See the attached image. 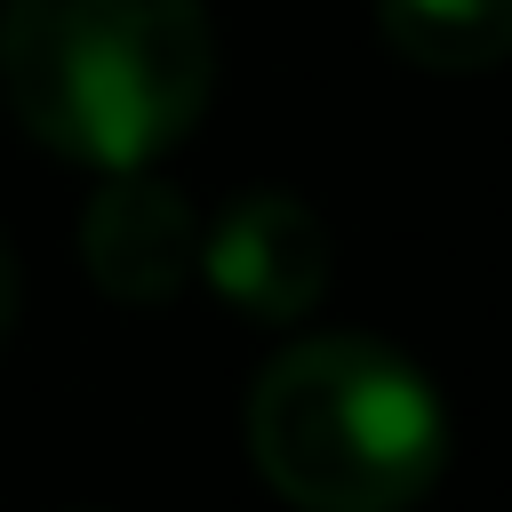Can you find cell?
<instances>
[{"label": "cell", "instance_id": "6da1fadb", "mask_svg": "<svg viewBox=\"0 0 512 512\" xmlns=\"http://www.w3.org/2000/svg\"><path fill=\"white\" fill-rule=\"evenodd\" d=\"M0 88L48 152L152 168L208 112L216 32L200 0H0Z\"/></svg>", "mask_w": 512, "mask_h": 512}, {"label": "cell", "instance_id": "7a4b0ae2", "mask_svg": "<svg viewBox=\"0 0 512 512\" xmlns=\"http://www.w3.org/2000/svg\"><path fill=\"white\" fill-rule=\"evenodd\" d=\"M240 432L264 488L296 512H408L448 472L440 392L376 336H304L272 352Z\"/></svg>", "mask_w": 512, "mask_h": 512}, {"label": "cell", "instance_id": "3957f363", "mask_svg": "<svg viewBox=\"0 0 512 512\" xmlns=\"http://www.w3.org/2000/svg\"><path fill=\"white\" fill-rule=\"evenodd\" d=\"M200 272L240 320L288 328L328 296V224L296 192L256 184L216 224H200Z\"/></svg>", "mask_w": 512, "mask_h": 512}, {"label": "cell", "instance_id": "277c9868", "mask_svg": "<svg viewBox=\"0 0 512 512\" xmlns=\"http://www.w3.org/2000/svg\"><path fill=\"white\" fill-rule=\"evenodd\" d=\"M80 264L112 304H168L200 272V208L168 176L120 168L80 208Z\"/></svg>", "mask_w": 512, "mask_h": 512}, {"label": "cell", "instance_id": "5b68a950", "mask_svg": "<svg viewBox=\"0 0 512 512\" xmlns=\"http://www.w3.org/2000/svg\"><path fill=\"white\" fill-rule=\"evenodd\" d=\"M376 24L416 72H496L512 48V0H376Z\"/></svg>", "mask_w": 512, "mask_h": 512}, {"label": "cell", "instance_id": "8992f818", "mask_svg": "<svg viewBox=\"0 0 512 512\" xmlns=\"http://www.w3.org/2000/svg\"><path fill=\"white\" fill-rule=\"evenodd\" d=\"M8 320H16V256L0 240V336H8Z\"/></svg>", "mask_w": 512, "mask_h": 512}]
</instances>
